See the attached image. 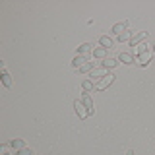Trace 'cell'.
<instances>
[{"mask_svg":"<svg viewBox=\"0 0 155 155\" xmlns=\"http://www.w3.org/2000/svg\"><path fill=\"white\" fill-rule=\"evenodd\" d=\"M0 74H2V85L4 87H12V78H10V74L6 72L4 66H2V70H0Z\"/></svg>","mask_w":155,"mask_h":155,"instance_id":"9a60e30c","label":"cell"},{"mask_svg":"<svg viewBox=\"0 0 155 155\" xmlns=\"http://www.w3.org/2000/svg\"><path fill=\"white\" fill-rule=\"evenodd\" d=\"M81 103L85 105V109H87V113L91 114H95V107H93V97H91V93H81Z\"/></svg>","mask_w":155,"mask_h":155,"instance_id":"6da1fadb","label":"cell"},{"mask_svg":"<svg viewBox=\"0 0 155 155\" xmlns=\"http://www.w3.org/2000/svg\"><path fill=\"white\" fill-rule=\"evenodd\" d=\"M89 52H93V45H91V43H84V45H80V47H78L76 54L87 56V54H89Z\"/></svg>","mask_w":155,"mask_h":155,"instance_id":"52a82bcc","label":"cell"},{"mask_svg":"<svg viewBox=\"0 0 155 155\" xmlns=\"http://www.w3.org/2000/svg\"><path fill=\"white\" fill-rule=\"evenodd\" d=\"M147 51H149V48H147V45H145V43H140L138 47H134V52H136L138 56H142L143 52H147Z\"/></svg>","mask_w":155,"mask_h":155,"instance_id":"d6986e66","label":"cell"},{"mask_svg":"<svg viewBox=\"0 0 155 155\" xmlns=\"http://www.w3.org/2000/svg\"><path fill=\"white\" fill-rule=\"evenodd\" d=\"M118 62H124V64H132L134 62V56L130 52H120L118 54Z\"/></svg>","mask_w":155,"mask_h":155,"instance_id":"e0dca14e","label":"cell"},{"mask_svg":"<svg viewBox=\"0 0 155 155\" xmlns=\"http://www.w3.org/2000/svg\"><path fill=\"white\" fill-rule=\"evenodd\" d=\"M151 51H153V54H155V45H153V48H151Z\"/></svg>","mask_w":155,"mask_h":155,"instance_id":"7402d4cb","label":"cell"},{"mask_svg":"<svg viewBox=\"0 0 155 155\" xmlns=\"http://www.w3.org/2000/svg\"><path fill=\"white\" fill-rule=\"evenodd\" d=\"M95 64H97V62H91V60H87L84 66H80V68H78V72H81V74H89V72L93 70V68H97Z\"/></svg>","mask_w":155,"mask_h":155,"instance_id":"4fadbf2b","label":"cell"},{"mask_svg":"<svg viewBox=\"0 0 155 155\" xmlns=\"http://www.w3.org/2000/svg\"><path fill=\"white\" fill-rule=\"evenodd\" d=\"M126 155H136V153L132 151V149H130V151H128V153H126Z\"/></svg>","mask_w":155,"mask_h":155,"instance_id":"44dd1931","label":"cell"},{"mask_svg":"<svg viewBox=\"0 0 155 155\" xmlns=\"http://www.w3.org/2000/svg\"><path fill=\"white\" fill-rule=\"evenodd\" d=\"M85 62H87V58H85V56H81V54H76V56H74V60H72V66H74L76 70H78V68H80V66H84Z\"/></svg>","mask_w":155,"mask_h":155,"instance_id":"2e32d148","label":"cell"},{"mask_svg":"<svg viewBox=\"0 0 155 155\" xmlns=\"http://www.w3.org/2000/svg\"><path fill=\"white\" fill-rule=\"evenodd\" d=\"M134 33L136 31H132V29H126L122 35H118V41L120 43H130V41H132V37H134Z\"/></svg>","mask_w":155,"mask_h":155,"instance_id":"5bb4252c","label":"cell"},{"mask_svg":"<svg viewBox=\"0 0 155 155\" xmlns=\"http://www.w3.org/2000/svg\"><path fill=\"white\" fill-rule=\"evenodd\" d=\"M153 56H155V54H153V51H147V52H143L142 56L136 58V64H138V66H147L149 62L153 60Z\"/></svg>","mask_w":155,"mask_h":155,"instance_id":"5b68a950","label":"cell"},{"mask_svg":"<svg viewBox=\"0 0 155 155\" xmlns=\"http://www.w3.org/2000/svg\"><path fill=\"white\" fill-rule=\"evenodd\" d=\"M18 155H33V151L29 147H23V149H19V151H18Z\"/></svg>","mask_w":155,"mask_h":155,"instance_id":"ffe728a7","label":"cell"},{"mask_svg":"<svg viewBox=\"0 0 155 155\" xmlns=\"http://www.w3.org/2000/svg\"><path fill=\"white\" fill-rule=\"evenodd\" d=\"M10 147L16 149V151H19V149L25 147V142H23L21 138H14V140H10Z\"/></svg>","mask_w":155,"mask_h":155,"instance_id":"ba28073f","label":"cell"},{"mask_svg":"<svg viewBox=\"0 0 155 155\" xmlns=\"http://www.w3.org/2000/svg\"><path fill=\"white\" fill-rule=\"evenodd\" d=\"M109 74H110V72L107 70V68L99 66V68H93V70L89 72V78H91V80H97V81H99V80H103V78L109 76Z\"/></svg>","mask_w":155,"mask_h":155,"instance_id":"3957f363","label":"cell"},{"mask_svg":"<svg viewBox=\"0 0 155 155\" xmlns=\"http://www.w3.org/2000/svg\"><path fill=\"white\" fill-rule=\"evenodd\" d=\"M91 54H93V58H99V60H105V58H107V48H103V47H95Z\"/></svg>","mask_w":155,"mask_h":155,"instance_id":"8fae6325","label":"cell"},{"mask_svg":"<svg viewBox=\"0 0 155 155\" xmlns=\"http://www.w3.org/2000/svg\"><path fill=\"white\" fill-rule=\"evenodd\" d=\"M74 110H76L78 118H81V120H85L87 116H89V113H87V109H85V105L81 103V101H76V103H74Z\"/></svg>","mask_w":155,"mask_h":155,"instance_id":"277c9868","label":"cell"},{"mask_svg":"<svg viewBox=\"0 0 155 155\" xmlns=\"http://www.w3.org/2000/svg\"><path fill=\"white\" fill-rule=\"evenodd\" d=\"M101 66L107 68V70H110V68H116V66H118V58H105V60L101 62Z\"/></svg>","mask_w":155,"mask_h":155,"instance_id":"7c38bea8","label":"cell"},{"mask_svg":"<svg viewBox=\"0 0 155 155\" xmlns=\"http://www.w3.org/2000/svg\"><path fill=\"white\" fill-rule=\"evenodd\" d=\"M2 155H10V153H2Z\"/></svg>","mask_w":155,"mask_h":155,"instance_id":"603a6c76","label":"cell"},{"mask_svg":"<svg viewBox=\"0 0 155 155\" xmlns=\"http://www.w3.org/2000/svg\"><path fill=\"white\" fill-rule=\"evenodd\" d=\"M145 39H147V31H136L134 37H132V41H130V45H132V47H138L140 43L145 41Z\"/></svg>","mask_w":155,"mask_h":155,"instance_id":"8992f818","label":"cell"},{"mask_svg":"<svg viewBox=\"0 0 155 155\" xmlns=\"http://www.w3.org/2000/svg\"><path fill=\"white\" fill-rule=\"evenodd\" d=\"M113 43H114V41H113V39H110L109 35H101V37H99V45L103 47V48H107V51L113 47Z\"/></svg>","mask_w":155,"mask_h":155,"instance_id":"30bf717a","label":"cell"},{"mask_svg":"<svg viewBox=\"0 0 155 155\" xmlns=\"http://www.w3.org/2000/svg\"><path fill=\"white\" fill-rule=\"evenodd\" d=\"M81 89H84V93H91V89H95L93 80H84L81 81Z\"/></svg>","mask_w":155,"mask_h":155,"instance_id":"ac0fdd59","label":"cell"},{"mask_svg":"<svg viewBox=\"0 0 155 155\" xmlns=\"http://www.w3.org/2000/svg\"><path fill=\"white\" fill-rule=\"evenodd\" d=\"M114 78H116L114 74H109V76H105L103 80H99V81L95 84V89H97V91H103V89H107V87H109V85L114 81Z\"/></svg>","mask_w":155,"mask_h":155,"instance_id":"7a4b0ae2","label":"cell"},{"mask_svg":"<svg viewBox=\"0 0 155 155\" xmlns=\"http://www.w3.org/2000/svg\"><path fill=\"white\" fill-rule=\"evenodd\" d=\"M126 25H128L126 21H118V23H114V25H113V33H114L116 37H118V35H122V33L126 31Z\"/></svg>","mask_w":155,"mask_h":155,"instance_id":"9c48e42d","label":"cell"}]
</instances>
